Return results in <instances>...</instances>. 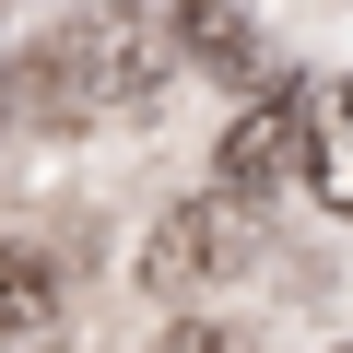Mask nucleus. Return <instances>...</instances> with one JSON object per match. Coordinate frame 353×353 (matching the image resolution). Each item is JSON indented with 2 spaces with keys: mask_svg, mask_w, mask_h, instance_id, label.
<instances>
[{
  "mask_svg": "<svg viewBox=\"0 0 353 353\" xmlns=\"http://www.w3.org/2000/svg\"><path fill=\"white\" fill-rule=\"evenodd\" d=\"M24 94H36L59 130L141 118V106L165 94V48H153V24H141V12H83V24H59V36L24 59Z\"/></svg>",
  "mask_w": 353,
  "mask_h": 353,
  "instance_id": "nucleus-1",
  "label": "nucleus"
},
{
  "mask_svg": "<svg viewBox=\"0 0 353 353\" xmlns=\"http://www.w3.org/2000/svg\"><path fill=\"white\" fill-rule=\"evenodd\" d=\"M236 259H259V201H189V212H165L153 224V248H141V294H165V306H189L201 283H224Z\"/></svg>",
  "mask_w": 353,
  "mask_h": 353,
  "instance_id": "nucleus-2",
  "label": "nucleus"
},
{
  "mask_svg": "<svg viewBox=\"0 0 353 353\" xmlns=\"http://www.w3.org/2000/svg\"><path fill=\"white\" fill-rule=\"evenodd\" d=\"M294 130H306V83H271L236 130H224V153H212V189L224 201H271L283 176H294Z\"/></svg>",
  "mask_w": 353,
  "mask_h": 353,
  "instance_id": "nucleus-3",
  "label": "nucleus"
},
{
  "mask_svg": "<svg viewBox=\"0 0 353 353\" xmlns=\"http://www.w3.org/2000/svg\"><path fill=\"white\" fill-rule=\"evenodd\" d=\"M294 165L318 176V212L353 224V71L306 83V130H294Z\"/></svg>",
  "mask_w": 353,
  "mask_h": 353,
  "instance_id": "nucleus-4",
  "label": "nucleus"
},
{
  "mask_svg": "<svg viewBox=\"0 0 353 353\" xmlns=\"http://www.w3.org/2000/svg\"><path fill=\"white\" fill-rule=\"evenodd\" d=\"M176 48L212 71H259V12L248 0H176Z\"/></svg>",
  "mask_w": 353,
  "mask_h": 353,
  "instance_id": "nucleus-5",
  "label": "nucleus"
},
{
  "mask_svg": "<svg viewBox=\"0 0 353 353\" xmlns=\"http://www.w3.org/2000/svg\"><path fill=\"white\" fill-rule=\"evenodd\" d=\"M48 306H59V271H48L36 248H0V341L48 330Z\"/></svg>",
  "mask_w": 353,
  "mask_h": 353,
  "instance_id": "nucleus-6",
  "label": "nucleus"
},
{
  "mask_svg": "<svg viewBox=\"0 0 353 353\" xmlns=\"http://www.w3.org/2000/svg\"><path fill=\"white\" fill-rule=\"evenodd\" d=\"M165 353H259V341H248L236 318H176V330H165Z\"/></svg>",
  "mask_w": 353,
  "mask_h": 353,
  "instance_id": "nucleus-7",
  "label": "nucleus"
}]
</instances>
